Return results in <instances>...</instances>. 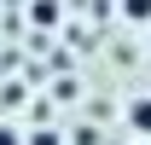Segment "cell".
<instances>
[{"mask_svg":"<svg viewBox=\"0 0 151 145\" xmlns=\"http://www.w3.org/2000/svg\"><path fill=\"white\" fill-rule=\"evenodd\" d=\"M128 128L151 145V99H134V105H128Z\"/></svg>","mask_w":151,"mask_h":145,"instance_id":"1","label":"cell"},{"mask_svg":"<svg viewBox=\"0 0 151 145\" xmlns=\"http://www.w3.org/2000/svg\"><path fill=\"white\" fill-rule=\"evenodd\" d=\"M23 145H64V139H58L52 128H35V134H23Z\"/></svg>","mask_w":151,"mask_h":145,"instance_id":"3","label":"cell"},{"mask_svg":"<svg viewBox=\"0 0 151 145\" xmlns=\"http://www.w3.org/2000/svg\"><path fill=\"white\" fill-rule=\"evenodd\" d=\"M122 18H134V23H145V18H151V0H122Z\"/></svg>","mask_w":151,"mask_h":145,"instance_id":"2","label":"cell"},{"mask_svg":"<svg viewBox=\"0 0 151 145\" xmlns=\"http://www.w3.org/2000/svg\"><path fill=\"white\" fill-rule=\"evenodd\" d=\"M0 145H23V134L18 128H0Z\"/></svg>","mask_w":151,"mask_h":145,"instance_id":"5","label":"cell"},{"mask_svg":"<svg viewBox=\"0 0 151 145\" xmlns=\"http://www.w3.org/2000/svg\"><path fill=\"white\" fill-rule=\"evenodd\" d=\"M35 23H58V6H52V0H35Z\"/></svg>","mask_w":151,"mask_h":145,"instance_id":"4","label":"cell"}]
</instances>
